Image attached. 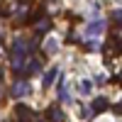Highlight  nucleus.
<instances>
[{"instance_id": "obj_1", "label": "nucleus", "mask_w": 122, "mask_h": 122, "mask_svg": "<svg viewBox=\"0 0 122 122\" xmlns=\"http://www.w3.org/2000/svg\"><path fill=\"white\" fill-rule=\"evenodd\" d=\"M27 93H29V83H27L25 78H20V81L12 83V95H15V98H22V95H27Z\"/></svg>"}, {"instance_id": "obj_2", "label": "nucleus", "mask_w": 122, "mask_h": 122, "mask_svg": "<svg viewBox=\"0 0 122 122\" xmlns=\"http://www.w3.org/2000/svg\"><path fill=\"white\" fill-rule=\"evenodd\" d=\"M56 49H59V39H56V37H49L46 44H44V51L51 54V51H56Z\"/></svg>"}, {"instance_id": "obj_3", "label": "nucleus", "mask_w": 122, "mask_h": 122, "mask_svg": "<svg viewBox=\"0 0 122 122\" xmlns=\"http://www.w3.org/2000/svg\"><path fill=\"white\" fill-rule=\"evenodd\" d=\"M90 90H93V81H90V78H83V81H81V93H83V95H90Z\"/></svg>"}, {"instance_id": "obj_4", "label": "nucleus", "mask_w": 122, "mask_h": 122, "mask_svg": "<svg viewBox=\"0 0 122 122\" xmlns=\"http://www.w3.org/2000/svg\"><path fill=\"white\" fill-rule=\"evenodd\" d=\"M56 73H59L56 68H51V71H46V76H44V86H51V83H54V78H56Z\"/></svg>"}, {"instance_id": "obj_5", "label": "nucleus", "mask_w": 122, "mask_h": 122, "mask_svg": "<svg viewBox=\"0 0 122 122\" xmlns=\"http://www.w3.org/2000/svg\"><path fill=\"white\" fill-rule=\"evenodd\" d=\"M49 117H51V120H56V122H61V120H64V115H61V110H59V107H49Z\"/></svg>"}, {"instance_id": "obj_6", "label": "nucleus", "mask_w": 122, "mask_h": 122, "mask_svg": "<svg viewBox=\"0 0 122 122\" xmlns=\"http://www.w3.org/2000/svg\"><path fill=\"white\" fill-rule=\"evenodd\" d=\"M17 115H20V120H29V107L20 105V107H17Z\"/></svg>"}, {"instance_id": "obj_7", "label": "nucleus", "mask_w": 122, "mask_h": 122, "mask_svg": "<svg viewBox=\"0 0 122 122\" xmlns=\"http://www.w3.org/2000/svg\"><path fill=\"white\" fill-rule=\"evenodd\" d=\"M105 105H107V100H105V98H98L95 103H93V107H95V110H103Z\"/></svg>"}, {"instance_id": "obj_8", "label": "nucleus", "mask_w": 122, "mask_h": 122, "mask_svg": "<svg viewBox=\"0 0 122 122\" xmlns=\"http://www.w3.org/2000/svg\"><path fill=\"white\" fill-rule=\"evenodd\" d=\"M39 68H42V64H39V61H29V71H32V73H37Z\"/></svg>"}, {"instance_id": "obj_9", "label": "nucleus", "mask_w": 122, "mask_h": 122, "mask_svg": "<svg viewBox=\"0 0 122 122\" xmlns=\"http://www.w3.org/2000/svg\"><path fill=\"white\" fill-rule=\"evenodd\" d=\"M0 39H3V29H0Z\"/></svg>"}]
</instances>
